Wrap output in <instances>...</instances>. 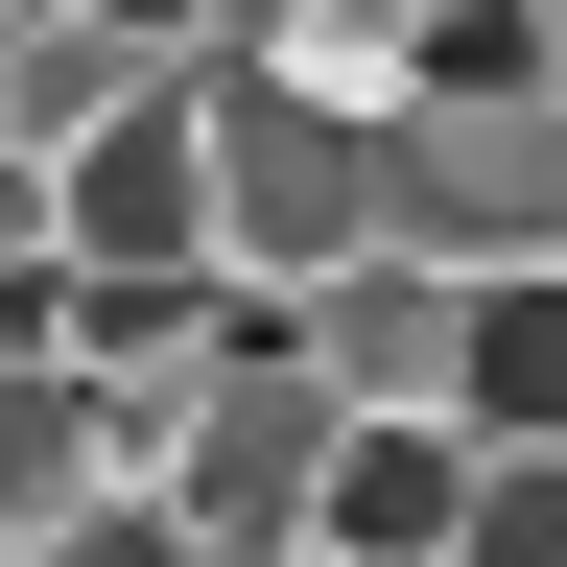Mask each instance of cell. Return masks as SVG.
I'll return each mask as SVG.
<instances>
[{"label": "cell", "instance_id": "4", "mask_svg": "<svg viewBox=\"0 0 567 567\" xmlns=\"http://www.w3.org/2000/svg\"><path fill=\"white\" fill-rule=\"evenodd\" d=\"M213 48H237V24H118V0H0V142H24V166H95L118 118L213 95Z\"/></svg>", "mask_w": 567, "mask_h": 567}, {"label": "cell", "instance_id": "12", "mask_svg": "<svg viewBox=\"0 0 567 567\" xmlns=\"http://www.w3.org/2000/svg\"><path fill=\"white\" fill-rule=\"evenodd\" d=\"M71 567H213V544L166 520V496H118V520H95V544H71Z\"/></svg>", "mask_w": 567, "mask_h": 567}, {"label": "cell", "instance_id": "8", "mask_svg": "<svg viewBox=\"0 0 567 567\" xmlns=\"http://www.w3.org/2000/svg\"><path fill=\"white\" fill-rule=\"evenodd\" d=\"M308 567H473V425H354Z\"/></svg>", "mask_w": 567, "mask_h": 567}, {"label": "cell", "instance_id": "1", "mask_svg": "<svg viewBox=\"0 0 567 567\" xmlns=\"http://www.w3.org/2000/svg\"><path fill=\"white\" fill-rule=\"evenodd\" d=\"M354 260H402V142L379 118H308L260 48H213V284L308 331Z\"/></svg>", "mask_w": 567, "mask_h": 567}, {"label": "cell", "instance_id": "9", "mask_svg": "<svg viewBox=\"0 0 567 567\" xmlns=\"http://www.w3.org/2000/svg\"><path fill=\"white\" fill-rule=\"evenodd\" d=\"M260 71H284V95H308V118H425V0H260V24H237Z\"/></svg>", "mask_w": 567, "mask_h": 567}, {"label": "cell", "instance_id": "5", "mask_svg": "<svg viewBox=\"0 0 567 567\" xmlns=\"http://www.w3.org/2000/svg\"><path fill=\"white\" fill-rule=\"evenodd\" d=\"M308 379H331V425H473V284L354 260L331 308H308Z\"/></svg>", "mask_w": 567, "mask_h": 567}, {"label": "cell", "instance_id": "7", "mask_svg": "<svg viewBox=\"0 0 567 567\" xmlns=\"http://www.w3.org/2000/svg\"><path fill=\"white\" fill-rule=\"evenodd\" d=\"M118 496H142V450H118L95 379H0V567H71Z\"/></svg>", "mask_w": 567, "mask_h": 567}, {"label": "cell", "instance_id": "3", "mask_svg": "<svg viewBox=\"0 0 567 567\" xmlns=\"http://www.w3.org/2000/svg\"><path fill=\"white\" fill-rule=\"evenodd\" d=\"M331 379H308V331H260L237 379L189 402V450H166V520L213 544V567H308V520H331Z\"/></svg>", "mask_w": 567, "mask_h": 567}, {"label": "cell", "instance_id": "2", "mask_svg": "<svg viewBox=\"0 0 567 567\" xmlns=\"http://www.w3.org/2000/svg\"><path fill=\"white\" fill-rule=\"evenodd\" d=\"M402 260L520 308L567 284V95H473V118H402Z\"/></svg>", "mask_w": 567, "mask_h": 567}, {"label": "cell", "instance_id": "6", "mask_svg": "<svg viewBox=\"0 0 567 567\" xmlns=\"http://www.w3.org/2000/svg\"><path fill=\"white\" fill-rule=\"evenodd\" d=\"M71 284H213V95L118 118L71 166Z\"/></svg>", "mask_w": 567, "mask_h": 567}, {"label": "cell", "instance_id": "11", "mask_svg": "<svg viewBox=\"0 0 567 567\" xmlns=\"http://www.w3.org/2000/svg\"><path fill=\"white\" fill-rule=\"evenodd\" d=\"M473 567H567V450H473Z\"/></svg>", "mask_w": 567, "mask_h": 567}, {"label": "cell", "instance_id": "10", "mask_svg": "<svg viewBox=\"0 0 567 567\" xmlns=\"http://www.w3.org/2000/svg\"><path fill=\"white\" fill-rule=\"evenodd\" d=\"M473 450H567V284L473 308Z\"/></svg>", "mask_w": 567, "mask_h": 567}]
</instances>
